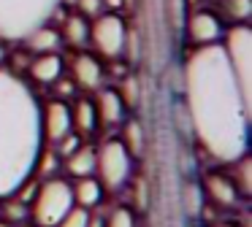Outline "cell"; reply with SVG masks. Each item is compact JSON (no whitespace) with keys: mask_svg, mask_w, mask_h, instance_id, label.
<instances>
[{"mask_svg":"<svg viewBox=\"0 0 252 227\" xmlns=\"http://www.w3.org/2000/svg\"><path fill=\"white\" fill-rule=\"evenodd\" d=\"M182 95L198 149L217 165L250 154L252 89L239 81L222 43L195 46L182 65Z\"/></svg>","mask_w":252,"mask_h":227,"instance_id":"1","label":"cell"},{"mask_svg":"<svg viewBox=\"0 0 252 227\" xmlns=\"http://www.w3.org/2000/svg\"><path fill=\"white\" fill-rule=\"evenodd\" d=\"M41 149V100L33 84L0 68V198L33 176Z\"/></svg>","mask_w":252,"mask_h":227,"instance_id":"2","label":"cell"},{"mask_svg":"<svg viewBox=\"0 0 252 227\" xmlns=\"http://www.w3.org/2000/svg\"><path fill=\"white\" fill-rule=\"evenodd\" d=\"M95 178L103 184L106 195L125 192L136 178V157L117 135H106L95 143Z\"/></svg>","mask_w":252,"mask_h":227,"instance_id":"3","label":"cell"},{"mask_svg":"<svg viewBox=\"0 0 252 227\" xmlns=\"http://www.w3.org/2000/svg\"><path fill=\"white\" fill-rule=\"evenodd\" d=\"M60 0H0V38L19 43L38 25L52 22Z\"/></svg>","mask_w":252,"mask_h":227,"instance_id":"4","label":"cell"},{"mask_svg":"<svg viewBox=\"0 0 252 227\" xmlns=\"http://www.w3.org/2000/svg\"><path fill=\"white\" fill-rule=\"evenodd\" d=\"M71 208H73L71 178L65 176L46 178V181H38L35 198L30 203V222L38 227H57Z\"/></svg>","mask_w":252,"mask_h":227,"instance_id":"5","label":"cell"},{"mask_svg":"<svg viewBox=\"0 0 252 227\" xmlns=\"http://www.w3.org/2000/svg\"><path fill=\"white\" fill-rule=\"evenodd\" d=\"M127 38H130V27H127V19L122 14L103 11L100 16L90 19V49L103 62L125 59Z\"/></svg>","mask_w":252,"mask_h":227,"instance_id":"6","label":"cell"},{"mask_svg":"<svg viewBox=\"0 0 252 227\" xmlns=\"http://www.w3.org/2000/svg\"><path fill=\"white\" fill-rule=\"evenodd\" d=\"M201 195L206 203H212L220 211H236L244 200L236 181L230 178V173H222L217 168H212L201 176Z\"/></svg>","mask_w":252,"mask_h":227,"instance_id":"7","label":"cell"},{"mask_svg":"<svg viewBox=\"0 0 252 227\" xmlns=\"http://www.w3.org/2000/svg\"><path fill=\"white\" fill-rule=\"evenodd\" d=\"M225 30H228V25L214 8H198L187 16V38H190L192 49L220 43Z\"/></svg>","mask_w":252,"mask_h":227,"instance_id":"8","label":"cell"},{"mask_svg":"<svg viewBox=\"0 0 252 227\" xmlns=\"http://www.w3.org/2000/svg\"><path fill=\"white\" fill-rule=\"evenodd\" d=\"M68 133H73L71 124V103L49 97L41 103V138L46 146L57 143L60 138H65Z\"/></svg>","mask_w":252,"mask_h":227,"instance_id":"9","label":"cell"},{"mask_svg":"<svg viewBox=\"0 0 252 227\" xmlns=\"http://www.w3.org/2000/svg\"><path fill=\"white\" fill-rule=\"evenodd\" d=\"M93 103H95V114H98V127L100 130H117L127 116H130V108L125 106V100H122L120 92L111 84H103L100 89H95Z\"/></svg>","mask_w":252,"mask_h":227,"instance_id":"10","label":"cell"},{"mask_svg":"<svg viewBox=\"0 0 252 227\" xmlns=\"http://www.w3.org/2000/svg\"><path fill=\"white\" fill-rule=\"evenodd\" d=\"M71 79L73 84L79 86V92L84 95H93L95 89L106 84V70H103V62L95 57L93 52H73V59H71Z\"/></svg>","mask_w":252,"mask_h":227,"instance_id":"11","label":"cell"},{"mask_svg":"<svg viewBox=\"0 0 252 227\" xmlns=\"http://www.w3.org/2000/svg\"><path fill=\"white\" fill-rule=\"evenodd\" d=\"M68 73V62L63 57V52H52V54H33L25 79L28 84H38V86H52L60 76Z\"/></svg>","mask_w":252,"mask_h":227,"instance_id":"12","label":"cell"},{"mask_svg":"<svg viewBox=\"0 0 252 227\" xmlns=\"http://www.w3.org/2000/svg\"><path fill=\"white\" fill-rule=\"evenodd\" d=\"M60 38L63 46L73 49V52H84L90 46V19L79 16L76 11H65L60 16Z\"/></svg>","mask_w":252,"mask_h":227,"instance_id":"13","label":"cell"},{"mask_svg":"<svg viewBox=\"0 0 252 227\" xmlns=\"http://www.w3.org/2000/svg\"><path fill=\"white\" fill-rule=\"evenodd\" d=\"M71 124H73V133L82 135V138H90V135H95L100 130L95 103L90 95H76L71 100Z\"/></svg>","mask_w":252,"mask_h":227,"instance_id":"14","label":"cell"},{"mask_svg":"<svg viewBox=\"0 0 252 227\" xmlns=\"http://www.w3.org/2000/svg\"><path fill=\"white\" fill-rule=\"evenodd\" d=\"M63 173L65 178H84V176H95V143H82L63 160Z\"/></svg>","mask_w":252,"mask_h":227,"instance_id":"15","label":"cell"},{"mask_svg":"<svg viewBox=\"0 0 252 227\" xmlns=\"http://www.w3.org/2000/svg\"><path fill=\"white\" fill-rule=\"evenodd\" d=\"M71 192H73V205H79V208H84V211L100 208L103 200H106V189H103V184H100L95 176L73 178Z\"/></svg>","mask_w":252,"mask_h":227,"instance_id":"16","label":"cell"},{"mask_svg":"<svg viewBox=\"0 0 252 227\" xmlns=\"http://www.w3.org/2000/svg\"><path fill=\"white\" fill-rule=\"evenodd\" d=\"M19 43H22L30 54H52V52H60L63 49V38H60V30L55 27V22L38 25L25 41H19Z\"/></svg>","mask_w":252,"mask_h":227,"instance_id":"17","label":"cell"},{"mask_svg":"<svg viewBox=\"0 0 252 227\" xmlns=\"http://www.w3.org/2000/svg\"><path fill=\"white\" fill-rule=\"evenodd\" d=\"M117 130H120V135H117V138H120L122 143L127 146V151H130V154L138 160V157L144 154V146H147V133H144L141 122H138V119H133V116H127Z\"/></svg>","mask_w":252,"mask_h":227,"instance_id":"18","label":"cell"},{"mask_svg":"<svg viewBox=\"0 0 252 227\" xmlns=\"http://www.w3.org/2000/svg\"><path fill=\"white\" fill-rule=\"evenodd\" d=\"M60 170H63V157L52 146L44 143V149L38 151V160H35V168H33V178L46 181V178L60 176Z\"/></svg>","mask_w":252,"mask_h":227,"instance_id":"19","label":"cell"},{"mask_svg":"<svg viewBox=\"0 0 252 227\" xmlns=\"http://www.w3.org/2000/svg\"><path fill=\"white\" fill-rule=\"evenodd\" d=\"M217 14L225 19V25H247L252 16V0H220Z\"/></svg>","mask_w":252,"mask_h":227,"instance_id":"20","label":"cell"},{"mask_svg":"<svg viewBox=\"0 0 252 227\" xmlns=\"http://www.w3.org/2000/svg\"><path fill=\"white\" fill-rule=\"evenodd\" d=\"M0 219L11 222L14 227L22 225V222H30V203L19 200L17 195H6V198H0Z\"/></svg>","mask_w":252,"mask_h":227,"instance_id":"21","label":"cell"},{"mask_svg":"<svg viewBox=\"0 0 252 227\" xmlns=\"http://www.w3.org/2000/svg\"><path fill=\"white\" fill-rule=\"evenodd\" d=\"M111 86L120 92V97L125 100V106L130 108V111H136V108H138V100H141V84H138V76L127 70V73L122 76L117 84H111Z\"/></svg>","mask_w":252,"mask_h":227,"instance_id":"22","label":"cell"},{"mask_svg":"<svg viewBox=\"0 0 252 227\" xmlns=\"http://www.w3.org/2000/svg\"><path fill=\"white\" fill-rule=\"evenodd\" d=\"M103 227H141V222L130 205H114V208L106 211Z\"/></svg>","mask_w":252,"mask_h":227,"instance_id":"23","label":"cell"},{"mask_svg":"<svg viewBox=\"0 0 252 227\" xmlns=\"http://www.w3.org/2000/svg\"><path fill=\"white\" fill-rule=\"evenodd\" d=\"M49 89H52V97H57V100H65V103H71L76 95H82V92H79V86L73 84V79H71L68 73L60 76V79H57L55 84L49 86Z\"/></svg>","mask_w":252,"mask_h":227,"instance_id":"24","label":"cell"},{"mask_svg":"<svg viewBox=\"0 0 252 227\" xmlns=\"http://www.w3.org/2000/svg\"><path fill=\"white\" fill-rule=\"evenodd\" d=\"M71 11H76V14L84 16V19H95V16H100L106 11V3L103 0H76Z\"/></svg>","mask_w":252,"mask_h":227,"instance_id":"25","label":"cell"},{"mask_svg":"<svg viewBox=\"0 0 252 227\" xmlns=\"http://www.w3.org/2000/svg\"><path fill=\"white\" fill-rule=\"evenodd\" d=\"M87 219H90V211L73 205V208L60 219V225H57V227H87Z\"/></svg>","mask_w":252,"mask_h":227,"instance_id":"26","label":"cell"},{"mask_svg":"<svg viewBox=\"0 0 252 227\" xmlns=\"http://www.w3.org/2000/svg\"><path fill=\"white\" fill-rule=\"evenodd\" d=\"M82 141H84V138H82V135H76V133H68V135H65V138H60V141H57V143H52V149H55V151H57V154H60V157H63V160H65V157H68V154H71V151H73V149H76V146H79V143H82Z\"/></svg>","mask_w":252,"mask_h":227,"instance_id":"27","label":"cell"},{"mask_svg":"<svg viewBox=\"0 0 252 227\" xmlns=\"http://www.w3.org/2000/svg\"><path fill=\"white\" fill-rule=\"evenodd\" d=\"M6 54H8V43L3 41V38H0V68L6 65Z\"/></svg>","mask_w":252,"mask_h":227,"instance_id":"28","label":"cell"},{"mask_svg":"<svg viewBox=\"0 0 252 227\" xmlns=\"http://www.w3.org/2000/svg\"><path fill=\"white\" fill-rule=\"evenodd\" d=\"M212 227H241L239 222H233V219H220V222H214Z\"/></svg>","mask_w":252,"mask_h":227,"instance_id":"29","label":"cell"},{"mask_svg":"<svg viewBox=\"0 0 252 227\" xmlns=\"http://www.w3.org/2000/svg\"><path fill=\"white\" fill-rule=\"evenodd\" d=\"M17 227H38V225H33V222H22V225H17Z\"/></svg>","mask_w":252,"mask_h":227,"instance_id":"30","label":"cell"},{"mask_svg":"<svg viewBox=\"0 0 252 227\" xmlns=\"http://www.w3.org/2000/svg\"><path fill=\"white\" fill-rule=\"evenodd\" d=\"M0 227H14L11 222H6V219H0Z\"/></svg>","mask_w":252,"mask_h":227,"instance_id":"31","label":"cell"}]
</instances>
